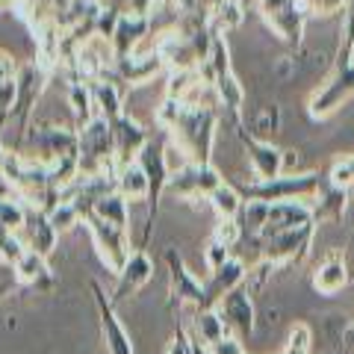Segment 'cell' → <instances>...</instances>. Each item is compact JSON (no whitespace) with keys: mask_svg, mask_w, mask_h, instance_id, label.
<instances>
[{"mask_svg":"<svg viewBox=\"0 0 354 354\" xmlns=\"http://www.w3.org/2000/svg\"><path fill=\"white\" fill-rule=\"evenodd\" d=\"M230 257H234V248H227L225 242H218V239H213V236L207 239V248H204V263H207V269H209V272L221 269V266H225Z\"/></svg>","mask_w":354,"mask_h":354,"instance_id":"1f68e13d","label":"cell"},{"mask_svg":"<svg viewBox=\"0 0 354 354\" xmlns=\"http://www.w3.org/2000/svg\"><path fill=\"white\" fill-rule=\"evenodd\" d=\"M281 354H313V330L307 325H295L286 337V346Z\"/></svg>","mask_w":354,"mask_h":354,"instance_id":"4dcf8cb0","label":"cell"},{"mask_svg":"<svg viewBox=\"0 0 354 354\" xmlns=\"http://www.w3.org/2000/svg\"><path fill=\"white\" fill-rule=\"evenodd\" d=\"M86 227H88V234H92L95 239V245L97 251H101V257L104 263L113 269L115 274L124 269V263L130 260V239H127V230H121L115 225H109L106 218H101L97 213H86Z\"/></svg>","mask_w":354,"mask_h":354,"instance_id":"5b68a950","label":"cell"},{"mask_svg":"<svg viewBox=\"0 0 354 354\" xmlns=\"http://www.w3.org/2000/svg\"><path fill=\"white\" fill-rule=\"evenodd\" d=\"M328 177H330V183L342 186V189H346L348 183H354V153H346V157H339V160L330 162Z\"/></svg>","mask_w":354,"mask_h":354,"instance_id":"d6a6232c","label":"cell"},{"mask_svg":"<svg viewBox=\"0 0 354 354\" xmlns=\"http://www.w3.org/2000/svg\"><path fill=\"white\" fill-rule=\"evenodd\" d=\"M310 221H313V204H307V201H278V204H269V218H266V227H263V234L257 239L260 242L272 239L278 234H286V230L310 225Z\"/></svg>","mask_w":354,"mask_h":354,"instance_id":"4fadbf2b","label":"cell"},{"mask_svg":"<svg viewBox=\"0 0 354 354\" xmlns=\"http://www.w3.org/2000/svg\"><path fill=\"white\" fill-rule=\"evenodd\" d=\"M313 236H316V221L301 225L295 230H286V234H278L272 239H263L260 242V251H263L260 260H269L272 266H278V269L281 266H290V263H301L310 254Z\"/></svg>","mask_w":354,"mask_h":354,"instance_id":"277c9868","label":"cell"},{"mask_svg":"<svg viewBox=\"0 0 354 354\" xmlns=\"http://www.w3.org/2000/svg\"><path fill=\"white\" fill-rule=\"evenodd\" d=\"M348 97H354V65L351 68H342V71H330L328 80L310 95L307 113H310V118L322 121L328 115H334Z\"/></svg>","mask_w":354,"mask_h":354,"instance_id":"8992f818","label":"cell"},{"mask_svg":"<svg viewBox=\"0 0 354 354\" xmlns=\"http://www.w3.org/2000/svg\"><path fill=\"white\" fill-rule=\"evenodd\" d=\"M245 278H248L245 260L230 257L225 266H221V269L207 274V281H204V304L198 310H216L221 304V298L230 295L234 290H239V286L245 283Z\"/></svg>","mask_w":354,"mask_h":354,"instance_id":"7c38bea8","label":"cell"},{"mask_svg":"<svg viewBox=\"0 0 354 354\" xmlns=\"http://www.w3.org/2000/svg\"><path fill=\"white\" fill-rule=\"evenodd\" d=\"M346 263H348V272H351V278H354V236L348 239V245H346Z\"/></svg>","mask_w":354,"mask_h":354,"instance_id":"ab89813d","label":"cell"},{"mask_svg":"<svg viewBox=\"0 0 354 354\" xmlns=\"http://www.w3.org/2000/svg\"><path fill=\"white\" fill-rule=\"evenodd\" d=\"M216 310L234 337H248L254 330V304H251V292L245 286H239V290L225 295Z\"/></svg>","mask_w":354,"mask_h":354,"instance_id":"9a60e30c","label":"cell"},{"mask_svg":"<svg viewBox=\"0 0 354 354\" xmlns=\"http://www.w3.org/2000/svg\"><path fill=\"white\" fill-rule=\"evenodd\" d=\"M12 269H15L18 283H30V286H36V290H50L53 286L48 257H41V254H36V251H27Z\"/></svg>","mask_w":354,"mask_h":354,"instance_id":"44dd1931","label":"cell"},{"mask_svg":"<svg viewBox=\"0 0 354 354\" xmlns=\"http://www.w3.org/2000/svg\"><path fill=\"white\" fill-rule=\"evenodd\" d=\"M57 236L59 234L53 230L48 213L39 209V207H32V204H27V221H24V227H21V239H24V245L30 251L41 254V257H50L53 245H57Z\"/></svg>","mask_w":354,"mask_h":354,"instance_id":"e0dca14e","label":"cell"},{"mask_svg":"<svg viewBox=\"0 0 354 354\" xmlns=\"http://www.w3.org/2000/svg\"><path fill=\"white\" fill-rule=\"evenodd\" d=\"M236 136L242 142V148L248 151V165L254 180H274V177L283 174V151L274 148L272 142H266L254 133H245L242 124H236Z\"/></svg>","mask_w":354,"mask_h":354,"instance_id":"30bf717a","label":"cell"},{"mask_svg":"<svg viewBox=\"0 0 354 354\" xmlns=\"http://www.w3.org/2000/svg\"><path fill=\"white\" fill-rule=\"evenodd\" d=\"M346 201H348V192L342 186L330 183V177L325 171V180H322V189H319L316 201H313V221H339L342 213H346Z\"/></svg>","mask_w":354,"mask_h":354,"instance_id":"d6986e66","label":"cell"},{"mask_svg":"<svg viewBox=\"0 0 354 354\" xmlns=\"http://www.w3.org/2000/svg\"><path fill=\"white\" fill-rule=\"evenodd\" d=\"M27 251H30V248L24 245L21 234H12V230L0 227V260H3L6 266H15Z\"/></svg>","mask_w":354,"mask_h":354,"instance_id":"f1b7e54d","label":"cell"},{"mask_svg":"<svg viewBox=\"0 0 354 354\" xmlns=\"http://www.w3.org/2000/svg\"><path fill=\"white\" fill-rule=\"evenodd\" d=\"M68 104L74 109L77 121H80V127H86L95 115V104H92V92H88V83H71L68 86Z\"/></svg>","mask_w":354,"mask_h":354,"instance_id":"4316f807","label":"cell"},{"mask_svg":"<svg viewBox=\"0 0 354 354\" xmlns=\"http://www.w3.org/2000/svg\"><path fill=\"white\" fill-rule=\"evenodd\" d=\"M165 354H192V339H189V334H186L183 325H177V334L171 337Z\"/></svg>","mask_w":354,"mask_h":354,"instance_id":"74e56055","label":"cell"},{"mask_svg":"<svg viewBox=\"0 0 354 354\" xmlns=\"http://www.w3.org/2000/svg\"><path fill=\"white\" fill-rule=\"evenodd\" d=\"M165 266H169V295L171 301L169 307L174 310V304H192L195 310L204 304V281H198L195 274L186 269V263L180 260L177 248H165Z\"/></svg>","mask_w":354,"mask_h":354,"instance_id":"ba28073f","label":"cell"},{"mask_svg":"<svg viewBox=\"0 0 354 354\" xmlns=\"http://www.w3.org/2000/svg\"><path fill=\"white\" fill-rule=\"evenodd\" d=\"M189 334H195L198 339L204 342V346H213L216 339L221 337H227L230 330L227 325L221 322V316H218V310H195V316H192V322L189 325H183Z\"/></svg>","mask_w":354,"mask_h":354,"instance_id":"603a6c76","label":"cell"},{"mask_svg":"<svg viewBox=\"0 0 354 354\" xmlns=\"http://www.w3.org/2000/svg\"><path fill=\"white\" fill-rule=\"evenodd\" d=\"M348 0H307L310 15H334L339 9H346Z\"/></svg>","mask_w":354,"mask_h":354,"instance_id":"8d00e7d4","label":"cell"},{"mask_svg":"<svg viewBox=\"0 0 354 354\" xmlns=\"http://www.w3.org/2000/svg\"><path fill=\"white\" fill-rule=\"evenodd\" d=\"M88 290H92L95 307H97V319H101V334H104L106 354H133L130 334L124 330V325L118 322V316H115V304L109 301V292H106L97 281L88 283Z\"/></svg>","mask_w":354,"mask_h":354,"instance_id":"9c48e42d","label":"cell"},{"mask_svg":"<svg viewBox=\"0 0 354 354\" xmlns=\"http://www.w3.org/2000/svg\"><path fill=\"white\" fill-rule=\"evenodd\" d=\"M221 183H225V177H221L213 165L189 162L186 169H180L177 174L169 177L165 192L174 195V198H186V201H192V198H209Z\"/></svg>","mask_w":354,"mask_h":354,"instance_id":"52a82bcc","label":"cell"},{"mask_svg":"<svg viewBox=\"0 0 354 354\" xmlns=\"http://www.w3.org/2000/svg\"><path fill=\"white\" fill-rule=\"evenodd\" d=\"M218 113L216 106H186L177 124L169 130L171 142L180 148L192 162L209 165V153H213Z\"/></svg>","mask_w":354,"mask_h":354,"instance_id":"7a4b0ae2","label":"cell"},{"mask_svg":"<svg viewBox=\"0 0 354 354\" xmlns=\"http://www.w3.org/2000/svg\"><path fill=\"white\" fill-rule=\"evenodd\" d=\"M115 186L118 195H124L127 201H142V198H151V180L145 169L139 162H130L124 169L115 171Z\"/></svg>","mask_w":354,"mask_h":354,"instance_id":"7402d4cb","label":"cell"},{"mask_svg":"<svg viewBox=\"0 0 354 354\" xmlns=\"http://www.w3.org/2000/svg\"><path fill=\"white\" fill-rule=\"evenodd\" d=\"M92 213H97L101 218H106L109 225H115V227H121V230H127V198L124 195H118V192H113V195H106V198H101V201L95 204V209Z\"/></svg>","mask_w":354,"mask_h":354,"instance_id":"484cf974","label":"cell"},{"mask_svg":"<svg viewBox=\"0 0 354 354\" xmlns=\"http://www.w3.org/2000/svg\"><path fill=\"white\" fill-rule=\"evenodd\" d=\"M213 88H216L218 106H225L227 113L239 121V106H242V101H245V92H242V86L236 83V77L234 74H221V77H216Z\"/></svg>","mask_w":354,"mask_h":354,"instance_id":"cb8c5ba5","label":"cell"},{"mask_svg":"<svg viewBox=\"0 0 354 354\" xmlns=\"http://www.w3.org/2000/svg\"><path fill=\"white\" fill-rule=\"evenodd\" d=\"M151 32V18L148 15H136V12H121L118 24L113 30V50L115 57H130V53H136L142 36H148Z\"/></svg>","mask_w":354,"mask_h":354,"instance_id":"ac0fdd59","label":"cell"},{"mask_svg":"<svg viewBox=\"0 0 354 354\" xmlns=\"http://www.w3.org/2000/svg\"><path fill=\"white\" fill-rule=\"evenodd\" d=\"M260 15L266 18L278 36L292 44V48H301V36H304V24L310 18V6L307 0H257Z\"/></svg>","mask_w":354,"mask_h":354,"instance_id":"3957f363","label":"cell"},{"mask_svg":"<svg viewBox=\"0 0 354 354\" xmlns=\"http://www.w3.org/2000/svg\"><path fill=\"white\" fill-rule=\"evenodd\" d=\"M207 351H209V354H245V348H242V339L234 337V334L216 339L213 346H207Z\"/></svg>","mask_w":354,"mask_h":354,"instance_id":"d590c367","label":"cell"},{"mask_svg":"<svg viewBox=\"0 0 354 354\" xmlns=\"http://www.w3.org/2000/svg\"><path fill=\"white\" fill-rule=\"evenodd\" d=\"M325 171H301V174H281L274 180H251L236 186L245 201H263V204H278V201H307L313 204L319 189H322Z\"/></svg>","mask_w":354,"mask_h":354,"instance_id":"6da1fadb","label":"cell"},{"mask_svg":"<svg viewBox=\"0 0 354 354\" xmlns=\"http://www.w3.org/2000/svg\"><path fill=\"white\" fill-rule=\"evenodd\" d=\"M109 124H113V162H115V169H124V165L136 162V157L151 142V136H148V130L130 115H121L115 121H109Z\"/></svg>","mask_w":354,"mask_h":354,"instance_id":"8fae6325","label":"cell"},{"mask_svg":"<svg viewBox=\"0 0 354 354\" xmlns=\"http://www.w3.org/2000/svg\"><path fill=\"white\" fill-rule=\"evenodd\" d=\"M281 124V113H278V106H263L257 118H254V133H269V130H278Z\"/></svg>","mask_w":354,"mask_h":354,"instance_id":"e575fe53","label":"cell"},{"mask_svg":"<svg viewBox=\"0 0 354 354\" xmlns=\"http://www.w3.org/2000/svg\"><path fill=\"white\" fill-rule=\"evenodd\" d=\"M27 221V201H0V227L21 234Z\"/></svg>","mask_w":354,"mask_h":354,"instance_id":"f546056e","label":"cell"},{"mask_svg":"<svg viewBox=\"0 0 354 354\" xmlns=\"http://www.w3.org/2000/svg\"><path fill=\"white\" fill-rule=\"evenodd\" d=\"M6 80H18V65L6 50H0V83Z\"/></svg>","mask_w":354,"mask_h":354,"instance_id":"f35d334b","label":"cell"},{"mask_svg":"<svg viewBox=\"0 0 354 354\" xmlns=\"http://www.w3.org/2000/svg\"><path fill=\"white\" fill-rule=\"evenodd\" d=\"M213 239L225 242L227 248H236L239 239H242V230H239V225H236V218H218V225H216V230H213Z\"/></svg>","mask_w":354,"mask_h":354,"instance_id":"836d02e7","label":"cell"},{"mask_svg":"<svg viewBox=\"0 0 354 354\" xmlns=\"http://www.w3.org/2000/svg\"><path fill=\"white\" fill-rule=\"evenodd\" d=\"M151 278H153V263H151V257H148L145 251L136 248V251L130 254V260L124 263V269L118 272V281H115V286H113V292H109V301L118 307L127 295L139 292Z\"/></svg>","mask_w":354,"mask_h":354,"instance_id":"5bb4252c","label":"cell"},{"mask_svg":"<svg viewBox=\"0 0 354 354\" xmlns=\"http://www.w3.org/2000/svg\"><path fill=\"white\" fill-rule=\"evenodd\" d=\"M88 92H92V104H95V115L97 118H106V121H115L124 115V97H121V86L113 80H92L88 83Z\"/></svg>","mask_w":354,"mask_h":354,"instance_id":"ffe728a7","label":"cell"},{"mask_svg":"<svg viewBox=\"0 0 354 354\" xmlns=\"http://www.w3.org/2000/svg\"><path fill=\"white\" fill-rule=\"evenodd\" d=\"M209 204H213V209L218 213V218H236L239 209H242V204H245V198L239 195L236 186L221 183L218 189L209 195Z\"/></svg>","mask_w":354,"mask_h":354,"instance_id":"d4e9b609","label":"cell"},{"mask_svg":"<svg viewBox=\"0 0 354 354\" xmlns=\"http://www.w3.org/2000/svg\"><path fill=\"white\" fill-rule=\"evenodd\" d=\"M348 281H351V272H348L346 254L337 251V248L328 251L313 272V290L319 295H337V292L346 290Z\"/></svg>","mask_w":354,"mask_h":354,"instance_id":"2e32d148","label":"cell"},{"mask_svg":"<svg viewBox=\"0 0 354 354\" xmlns=\"http://www.w3.org/2000/svg\"><path fill=\"white\" fill-rule=\"evenodd\" d=\"M48 218H50V225H53V230H57V234H65V230H71L74 225H80L83 213H80V209H77L71 201H59V204L48 213Z\"/></svg>","mask_w":354,"mask_h":354,"instance_id":"83f0119b","label":"cell"}]
</instances>
